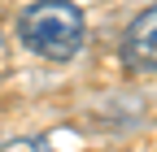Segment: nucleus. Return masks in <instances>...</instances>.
<instances>
[{"label": "nucleus", "instance_id": "nucleus-1", "mask_svg": "<svg viewBox=\"0 0 157 152\" xmlns=\"http://www.w3.org/2000/svg\"><path fill=\"white\" fill-rule=\"evenodd\" d=\"M83 35H87V22L70 0H35L17 17V39L48 61H70L83 48Z\"/></svg>", "mask_w": 157, "mask_h": 152}, {"label": "nucleus", "instance_id": "nucleus-2", "mask_svg": "<svg viewBox=\"0 0 157 152\" xmlns=\"http://www.w3.org/2000/svg\"><path fill=\"white\" fill-rule=\"evenodd\" d=\"M122 61L131 70H157V5L131 17L122 35Z\"/></svg>", "mask_w": 157, "mask_h": 152}]
</instances>
